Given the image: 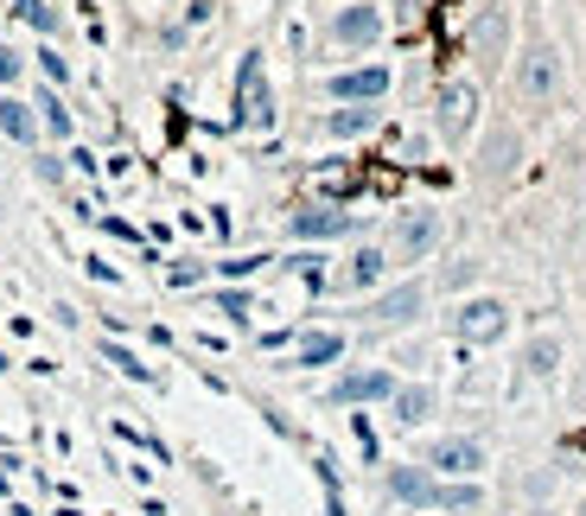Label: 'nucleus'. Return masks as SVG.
I'll return each mask as SVG.
<instances>
[{"instance_id":"f257e3e1","label":"nucleus","mask_w":586,"mask_h":516,"mask_svg":"<svg viewBox=\"0 0 586 516\" xmlns=\"http://www.w3.org/2000/svg\"><path fill=\"white\" fill-rule=\"evenodd\" d=\"M433 128H440V141H472V128H479V83H440V96H433Z\"/></svg>"},{"instance_id":"f03ea898","label":"nucleus","mask_w":586,"mask_h":516,"mask_svg":"<svg viewBox=\"0 0 586 516\" xmlns=\"http://www.w3.org/2000/svg\"><path fill=\"white\" fill-rule=\"evenodd\" d=\"M516 96L530 109H548L561 96V58L548 39H535L530 52H523V64H516Z\"/></svg>"},{"instance_id":"7ed1b4c3","label":"nucleus","mask_w":586,"mask_h":516,"mask_svg":"<svg viewBox=\"0 0 586 516\" xmlns=\"http://www.w3.org/2000/svg\"><path fill=\"white\" fill-rule=\"evenodd\" d=\"M504 332H510V307L504 300H491V293H479V300H465V307L453 312V338L459 344H497Z\"/></svg>"},{"instance_id":"20e7f679","label":"nucleus","mask_w":586,"mask_h":516,"mask_svg":"<svg viewBox=\"0 0 586 516\" xmlns=\"http://www.w3.org/2000/svg\"><path fill=\"white\" fill-rule=\"evenodd\" d=\"M433 472V478H479L484 472V446L472 434H446L428 446V460H421Z\"/></svg>"},{"instance_id":"39448f33","label":"nucleus","mask_w":586,"mask_h":516,"mask_svg":"<svg viewBox=\"0 0 586 516\" xmlns=\"http://www.w3.org/2000/svg\"><path fill=\"white\" fill-rule=\"evenodd\" d=\"M382 485H389V497L408 504V510H440V478H433L428 465H389Z\"/></svg>"},{"instance_id":"423d86ee","label":"nucleus","mask_w":586,"mask_h":516,"mask_svg":"<svg viewBox=\"0 0 586 516\" xmlns=\"http://www.w3.org/2000/svg\"><path fill=\"white\" fill-rule=\"evenodd\" d=\"M516 159H523V134L516 128H491L484 134V147H479V179L504 185L510 173H516Z\"/></svg>"},{"instance_id":"0eeeda50","label":"nucleus","mask_w":586,"mask_h":516,"mask_svg":"<svg viewBox=\"0 0 586 516\" xmlns=\"http://www.w3.org/2000/svg\"><path fill=\"white\" fill-rule=\"evenodd\" d=\"M433 242H440V210H408L395 224V256L402 261H428Z\"/></svg>"},{"instance_id":"6e6552de","label":"nucleus","mask_w":586,"mask_h":516,"mask_svg":"<svg viewBox=\"0 0 586 516\" xmlns=\"http://www.w3.org/2000/svg\"><path fill=\"white\" fill-rule=\"evenodd\" d=\"M389 395H395V376L389 370H345L331 383V402H345V409H357V402H389Z\"/></svg>"},{"instance_id":"1a4fd4ad","label":"nucleus","mask_w":586,"mask_h":516,"mask_svg":"<svg viewBox=\"0 0 586 516\" xmlns=\"http://www.w3.org/2000/svg\"><path fill=\"white\" fill-rule=\"evenodd\" d=\"M421 300H428V287H421V281L389 287V293H377V300H370V326H408V319L421 312Z\"/></svg>"},{"instance_id":"9d476101","label":"nucleus","mask_w":586,"mask_h":516,"mask_svg":"<svg viewBox=\"0 0 586 516\" xmlns=\"http://www.w3.org/2000/svg\"><path fill=\"white\" fill-rule=\"evenodd\" d=\"M504 39H510V13L504 7H484L479 20H472V52H479V64H497L504 58Z\"/></svg>"},{"instance_id":"9b49d317","label":"nucleus","mask_w":586,"mask_h":516,"mask_svg":"<svg viewBox=\"0 0 586 516\" xmlns=\"http://www.w3.org/2000/svg\"><path fill=\"white\" fill-rule=\"evenodd\" d=\"M331 39H338V45H377L382 39V13L377 7H345V13L331 20Z\"/></svg>"},{"instance_id":"f8f14e48","label":"nucleus","mask_w":586,"mask_h":516,"mask_svg":"<svg viewBox=\"0 0 586 516\" xmlns=\"http://www.w3.org/2000/svg\"><path fill=\"white\" fill-rule=\"evenodd\" d=\"M382 90H389V71H382V64H363V71H338V78H331V96H345V103H377Z\"/></svg>"},{"instance_id":"ddd939ff","label":"nucleus","mask_w":586,"mask_h":516,"mask_svg":"<svg viewBox=\"0 0 586 516\" xmlns=\"http://www.w3.org/2000/svg\"><path fill=\"white\" fill-rule=\"evenodd\" d=\"M389 414L402 421V427H421L433 414V389L428 383H395V395H389Z\"/></svg>"},{"instance_id":"4468645a","label":"nucleus","mask_w":586,"mask_h":516,"mask_svg":"<svg viewBox=\"0 0 586 516\" xmlns=\"http://www.w3.org/2000/svg\"><path fill=\"white\" fill-rule=\"evenodd\" d=\"M555 370H561V338H555V332L530 338V344H523V376H535V383H548Z\"/></svg>"},{"instance_id":"2eb2a0df","label":"nucleus","mask_w":586,"mask_h":516,"mask_svg":"<svg viewBox=\"0 0 586 516\" xmlns=\"http://www.w3.org/2000/svg\"><path fill=\"white\" fill-rule=\"evenodd\" d=\"M382 268H389V256H382V249H357V256L345 261V275H338V281L357 287V293H370V287L382 281Z\"/></svg>"},{"instance_id":"dca6fc26","label":"nucleus","mask_w":586,"mask_h":516,"mask_svg":"<svg viewBox=\"0 0 586 516\" xmlns=\"http://www.w3.org/2000/svg\"><path fill=\"white\" fill-rule=\"evenodd\" d=\"M370 128H377V109H370V103L331 109V115H326V134H331V141H351V134H370Z\"/></svg>"},{"instance_id":"f3484780","label":"nucleus","mask_w":586,"mask_h":516,"mask_svg":"<svg viewBox=\"0 0 586 516\" xmlns=\"http://www.w3.org/2000/svg\"><path fill=\"white\" fill-rule=\"evenodd\" d=\"M338 358H345V332H306V338H300V363H306V370L338 363Z\"/></svg>"},{"instance_id":"a211bd4d","label":"nucleus","mask_w":586,"mask_h":516,"mask_svg":"<svg viewBox=\"0 0 586 516\" xmlns=\"http://www.w3.org/2000/svg\"><path fill=\"white\" fill-rule=\"evenodd\" d=\"M351 230V210H300L294 236H345Z\"/></svg>"},{"instance_id":"6ab92c4d","label":"nucleus","mask_w":586,"mask_h":516,"mask_svg":"<svg viewBox=\"0 0 586 516\" xmlns=\"http://www.w3.org/2000/svg\"><path fill=\"white\" fill-rule=\"evenodd\" d=\"M0 128L13 134V141H32V134H39V115H32L20 96H7V103H0Z\"/></svg>"},{"instance_id":"aec40b11","label":"nucleus","mask_w":586,"mask_h":516,"mask_svg":"<svg viewBox=\"0 0 586 516\" xmlns=\"http://www.w3.org/2000/svg\"><path fill=\"white\" fill-rule=\"evenodd\" d=\"M39 122H45V128L58 134V141L71 134V115H64V103H58V96H45V103H39Z\"/></svg>"},{"instance_id":"412c9836","label":"nucleus","mask_w":586,"mask_h":516,"mask_svg":"<svg viewBox=\"0 0 586 516\" xmlns=\"http://www.w3.org/2000/svg\"><path fill=\"white\" fill-rule=\"evenodd\" d=\"M13 13H20L25 27H39V32H51V7H45V0H13Z\"/></svg>"},{"instance_id":"4be33fe9","label":"nucleus","mask_w":586,"mask_h":516,"mask_svg":"<svg viewBox=\"0 0 586 516\" xmlns=\"http://www.w3.org/2000/svg\"><path fill=\"white\" fill-rule=\"evenodd\" d=\"M39 71H45L51 83H64V78H71V64H64L58 52H39Z\"/></svg>"},{"instance_id":"5701e85b","label":"nucleus","mask_w":586,"mask_h":516,"mask_svg":"<svg viewBox=\"0 0 586 516\" xmlns=\"http://www.w3.org/2000/svg\"><path fill=\"white\" fill-rule=\"evenodd\" d=\"M20 78V52H13V45H0V83H13Z\"/></svg>"},{"instance_id":"b1692460","label":"nucleus","mask_w":586,"mask_h":516,"mask_svg":"<svg viewBox=\"0 0 586 516\" xmlns=\"http://www.w3.org/2000/svg\"><path fill=\"white\" fill-rule=\"evenodd\" d=\"M574 516H586V497H580V504H574Z\"/></svg>"},{"instance_id":"393cba45","label":"nucleus","mask_w":586,"mask_h":516,"mask_svg":"<svg viewBox=\"0 0 586 516\" xmlns=\"http://www.w3.org/2000/svg\"><path fill=\"white\" fill-rule=\"evenodd\" d=\"M459 516H479V510H459Z\"/></svg>"}]
</instances>
